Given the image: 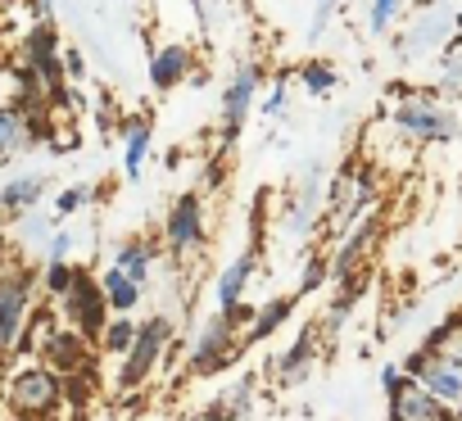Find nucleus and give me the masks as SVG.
<instances>
[{"label": "nucleus", "mask_w": 462, "mask_h": 421, "mask_svg": "<svg viewBox=\"0 0 462 421\" xmlns=\"http://www.w3.org/2000/svg\"><path fill=\"white\" fill-rule=\"evenodd\" d=\"M381 204V181L367 163H340L322 195V232L340 236Z\"/></svg>", "instance_id": "obj_1"}, {"label": "nucleus", "mask_w": 462, "mask_h": 421, "mask_svg": "<svg viewBox=\"0 0 462 421\" xmlns=\"http://www.w3.org/2000/svg\"><path fill=\"white\" fill-rule=\"evenodd\" d=\"M390 127H394V136H403L412 145H448L462 132L457 114L435 91H408V96H399L394 109H390Z\"/></svg>", "instance_id": "obj_2"}, {"label": "nucleus", "mask_w": 462, "mask_h": 421, "mask_svg": "<svg viewBox=\"0 0 462 421\" xmlns=\"http://www.w3.org/2000/svg\"><path fill=\"white\" fill-rule=\"evenodd\" d=\"M37 299H42L37 268H28L23 259H10L0 268V353L19 349V340L37 313Z\"/></svg>", "instance_id": "obj_3"}, {"label": "nucleus", "mask_w": 462, "mask_h": 421, "mask_svg": "<svg viewBox=\"0 0 462 421\" xmlns=\"http://www.w3.org/2000/svg\"><path fill=\"white\" fill-rule=\"evenodd\" d=\"M172 340H177L172 317H168V313H150V317L136 326V340H132V349L123 353V367H118V380H114V385H118L123 394L150 385L154 371L163 367V353H168Z\"/></svg>", "instance_id": "obj_4"}, {"label": "nucleus", "mask_w": 462, "mask_h": 421, "mask_svg": "<svg viewBox=\"0 0 462 421\" xmlns=\"http://www.w3.org/2000/svg\"><path fill=\"white\" fill-rule=\"evenodd\" d=\"M64 376L51 371L46 362H23L10 380H5V412H19V416H37V421H51L60 416L64 407Z\"/></svg>", "instance_id": "obj_5"}, {"label": "nucleus", "mask_w": 462, "mask_h": 421, "mask_svg": "<svg viewBox=\"0 0 462 421\" xmlns=\"http://www.w3.org/2000/svg\"><path fill=\"white\" fill-rule=\"evenodd\" d=\"M163 250L177 263H190L208 250V204L199 190H181L163 214Z\"/></svg>", "instance_id": "obj_6"}, {"label": "nucleus", "mask_w": 462, "mask_h": 421, "mask_svg": "<svg viewBox=\"0 0 462 421\" xmlns=\"http://www.w3.org/2000/svg\"><path fill=\"white\" fill-rule=\"evenodd\" d=\"M263 96V64L259 59H245L236 64V73L226 78V87L217 91V127H222V150H231L241 141L254 105Z\"/></svg>", "instance_id": "obj_7"}, {"label": "nucleus", "mask_w": 462, "mask_h": 421, "mask_svg": "<svg viewBox=\"0 0 462 421\" xmlns=\"http://www.w3.org/2000/svg\"><path fill=\"white\" fill-rule=\"evenodd\" d=\"M241 349H245V340H241V326L231 322L226 313H213L204 326H199V335L186 344V371L190 376H217L222 367H231L241 358Z\"/></svg>", "instance_id": "obj_8"}, {"label": "nucleus", "mask_w": 462, "mask_h": 421, "mask_svg": "<svg viewBox=\"0 0 462 421\" xmlns=\"http://www.w3.org/2000/svg\"><path fill=\"white\" fill-rule=\"evenodd\" d=\"M403 376H412L444 412H448V421H462V367L457 362H448L439 349H412L408 358H403Z\"/></svg>", "instance_id": "obj_9"}, {"label": "nucleus", "mask_w": 462, "mask_h": 421, "mask_svg": "<svg viewBox=\"0 0 462 421\" xmlns=\"http://www.w3.org/2000/svg\"><path fill=\"white\" fill-rule=\"evenodd\" d=\"M55 313H60V322H64V326H73L78 335L100 340V331H105V322H109V304H105L100 277H96L91 268H82V263H78V277H73L69 295H64V299H55Z\"/></svg>", "instance_id": "obj_10"}, {"label": "nucleus", "mask_w": 462, "mask_h": 421, "mask_svg": "<svg viewBox=\"0 0 462 421\" xmlns=\"http://www.w3.org/2000/svg\"><path fill=\"white\" fill-rule=\"evenodd\" d=\"M381 208H372L367 218H358L349 232H340L336 236V245H331V286L336 281H349V277H358L363 268H367V259L376 254V241H381Z\"/></svg>", "instance_id": "obj_11"}, {"label": "nucleus", "mask_w": 462, "mask_h": 421, "mask_svg": "<svg viewBox=\"0 0 462 421\" xmlns=\"http://www.w3.org/2000/svg\"><path fill=\"white\" fill-rule=\"evenodd\" d=\"M318 353H322V331H318V322H304V326L295 331V340H291V344L277 353V362H273L277 385H282V389L304 385V380L313 376V367H318Z\"/></svg>", "instance_id": "obj_12"}, {"label": "nucleus", "mask_w": 462, "mask_h": 421, "mask_svg": "<svg viewBox=\"0 0 462 421\" xmlns=\"http://www.w3.org/2000/svg\"><path fill=\"white\" fill-rule=\"evenodd\" d=\"M42 100H10L0 105V159H14L42 141Z\"/></svg>", "instance_id": "obj_13"}, {"label": "nucleus", "mask_w": 462, "mask_h": 421, "mask_svg": "<svg viewBox=\"0 0 462 421\" xmlns=\"http://www.w3.org/2000/svg\"><path fill=\"white\" fill-rule=\"evenodd\" d=\"M42 362H46L51 371H60L64 380H73V376H91V340L60 322V326L42 340Z\"/></svg>", "instance_id": "obj_14"}, {"label": "nucleus", "mask_w": 462, "mask_h": 421, "mask_svg": "<svg viewBox=\"0 0 462 421\" xmlns=\"http://www.w3.org/2000/svg\"><path fill=\"white\" fill-rule=\"evenodd\" d=\"M259 272H263L259 250L236 254V259H231V263L213 277V308H217V313H231L236 304H245V295H250V286L259 281Z\"/></svg>", "instance_id": "obj_15"}, {"label": "nucleus", "mask_w": 462, "mask_h": 421, "mask_svg": "<svg viewBox=\"0 0 462 421\" xmlns=\"http://www.w3.org/2000/svg\"><path fill=\"white\" fill-rule=\"evenodd\" d=\"M385 421H448V412H444L412 376H403V380L385 394Z\"/></svg>", "instance_id": "obj_16"}, {"label": "nucleus", "mask_w": 462, "mask_h": 421, "mask_svg": "<svg viewBox=\"0 0 462 421\" xmlns=\"http://www.w3.org/2000/svg\"><path fill=\"white\" fill-rule=\"evenodd\" d=\"M190 69H195V55H190V46H181V41H168V46H159V50L145 59V78H150L154 91H177V87L190 78Z\"/></svg>", "instance_id": "obj_17"}, {"label": "nucleus", "mask_w": 462, "mask_h": 421, "mask_svg": "<svg viewBox=\"0 0 462 421\" xmlns=\"http://www.w3.org/2000/svg\"><path fill=\"white\" fill-rule=\"evenodd\" d=\"M109 268H118L123 277H132L136 286H145V290H150L154 268H159V245H154L150 236H123V241L114 245Z\"/></svg>", "instance_id": "obj_18"}, {"label": "nucleus", "mask_w": 462, "mask_h": 421, "mask_svg": "<svg viewBox=\"0 0 462 421\" xmlns=\"http://www.w3.org/2000/svg\"><path fill=\"white\" fill-rule=\"evenodd\" d=\"M37 204H46V177L42 172H19L10 181H0V218H28L37 214Z\"/></svg>", "instance_id": "obj_19"}, {"label": "nucleus", "mask_w": 462, "mask_h": 421, "mask_svg": "<svg viewBox=\"0 0 462 421\" xmlns=\"http://www.w3.org/2000/svg\"><path fill=\"white\" fill-rule=\"evenodd\" d=\"M118 141H123V177H127V181H141L145 159H150V145H154L150 118H127V123L118 127Z\"/></svg>", "instance_id": "obj_20"}, {"label": "nucleus", "mask_w": 462, "mask_h": 421, "mask_svg": "<svg viewBox=\"0 0 462 421\" xmlns=\"http://www.w3.org/2000/svg\"><path fill=\"white\" fill-rule=\"evenodd\" d=\"M295 308H300V295H277V299H268V304H259L254 308V322L245 326V344H268L291 317H295Z\"/></svg>", "instance_id": "obj_21"}, {"label": "nucleus", "mask_w": 462, "mask_h": 421, "mask_svg": "<svg viewBox=\"0 0 462 421\" xmlns=\"http://www.w3.org/2000/svg\"><path fill=\"white\" fill-rule=\"evenodd\" d=\"M100 290H105L109 317H132V313L145 304V286H136V281L123 277L118 268H105V272H100Z\"/></svg>", "instance_id": "obj_22"}, {"label": "nucleus", "mask_w": 462, "mask_h": 421, "mask_svg": "<svg viewBox=\"0 0 462 421\" xmlns=\"http://www.w3.org/2000/svg\"><path fill=\"white\" fill-rule=\"evenodd\" d=\"M295 82H300V91L313 96V100H327V96H336V87H340L331 59H304V64L295 69Z\"/></svg>", "instance_id": "obj_23"}, {"label": "nucleus", "mask_w": 462, "mask_h": 421, "mask_svg": "<svg viewBox=\"0 0 462 421\" xmlns=\"http://www.w3.org/2000/svg\"><path fill=\"white\" fill-rule=\"evenodd\" d=\"M91 199H96V186H87V181H73V186H64V190L51 199V218L64 227L69 218H78V214H82V208H87Z\"/></svg>", "instance_id": "obj_24"}, {"label": "nucleus", "mask_w": 462, "mask_h": 421, "mask_svg": "<svg viewBox=\"0 0 462 421\" xmlns=\"http://www.w3.org/2000/svg\"><path fill=\"white\" fill-rule=\"evenodd\" d=\"M136 317H109L105 322V331H100V353H109V358H123L127 349H132V340H136Z\"/></svg>", "instance_id": "obj_25"}, {"label": "nucleus", "mask_w": 462, "mask_h": 421, "mask_svg": "<svg viewBox=\"0 0 462 421\" xmlns=\"http://www.w3.org/2000/svg\"><path fill=\"white\" fill-rule=\"evenodd\" d=\"M327 286H331V259H327V250H318V254H309V263H304V272H300L295 295H300V299H309V295H318V290H327Z\"/></svg>", "instance_id": "obj_26"}, {"label": "nucleus", "mask_w": 462, "mask_h": 421, "mask_svg": "<svg viewBox=\"0 0 462 421\" xmlns=\"http://www.w3.org/2000/svg\"><path fill=\"white\" fill-rule=\"evenodd\" d=\"M408 10V0H367V32L372 37H385Z\"/></svg>", "instance_id": "obj_27"}, {"label": "nucleus", "mask_w": 462, "mask_h": 421, "mask_svg": "<svg viewBox=\"0 0 462 421\" xmlns=\"http://www.w3.org/2000/svg\"><path fill=\"white\" fill-rule=\"evenodd\" d=\"M73 277H78V263H46V268L37 272V281H42V295H46V299H64V295H69V286H73Z\"/></svg>", "instance_id": "obj_28"}, {"label": "nucleus", "mask_w": 462, "mask_h": 421, "mask_svg": "<svg viewBox=\"0 0 462 421\" xmlns=\"http://www.w3.org/2000/svg\"><path fill=\"white\" fill-rule=\"evenodd\" d=\"M254 394H259V376L254 371H245V376H236V385H231L222 398H226V407L236 412L241 421L250 416V407H254Z\"/></svg>", "instance_id": "obj_29"}, {"label": "nucleus", "mask_w": 462, "mask_h": 421, "mask_svg": "<svg viewBox=\"0 0 462 421\" xmlns=\"http://www.w3.org/2000/svg\"><path fill=\"white\" fill-rule=\"evenodd\" d=\"M55 227H60V223H55L51 214H42V208H37V214H28V218H19V236H23L28 250H46V241H51Z\"/></svg>", "instance_id": "obj_30"}, {"label": "nucleus", "mask_w": 462, "mask_h": 421, "mask_svg": "<svg viewBox=\"0 0 462 421\" xmlns=\"http://www.w3.org/2000/svg\"><path fill=\"white\" fill-rule=\"evenodd\" d=\"M426 349H439L448 362L462 367V322H444L439 331H430L426 335Z\"/></svg>", "instance_id": "obj_31"}, {"label": "nucleus", "mask_w": 462, "mask_h": 421, "mask_svg": "<svg viewBox=\"0 0 462 421\" xmlns=\"http://www.w3.org/2000/svg\"><path fill=\"white\" fill-rule=\"evenodd\" d=\"M73 254H78V232L55 227L51 241H46V250H42V259H46V263H73Z\"/></svg>", "instance_id": "obj_32"}, {"label": "nucleus", "mask_w": 462, "mask_h": 421, "mask_svg": "<svg viewBox=\"0 0 462 421\" xmlns=\"http://www.w3.org/2000/svg\"><path fill=\"white\" fill-rule=\"evenodd\" d=\"M286 100H291V82H286V78H277V82L263 91L259 114H263V118H282V114H286Z\"/></svg>", "instance_id": "obj_33"}, {"label": "nucleus", "mask_w": 462, "mask_h": 421, "mask_svg": "<svg viewBox=\"0 0 462 421\" xmlns=\"http://www.w3.org/2000/svg\"><path fill=\"white\" fill-rule=\"evenodd\" d=\"M439 91H462V55L457 50L439 55Z\"/></svg>", "instance_id": "obj_34"}, {"label": "nucleus", "mask_w": 462, "mask_h": 421, "mask_svg": "<svg viewBox=\"0 0 462 421\" xmlns=\"http://www.w3.org/2000/svg\"><path fill=\"white\" fill-rule=\"evenodd\" d=\"M336 19V0H313V14H309V41H318Z\"/></svg>", "instance_id": "obj_35"}, {"label": "nucleus", "mask_w": 462, "mask_h": 421, "mask_svg": "<svg viewBox=\"0 0 462 421\" xmlns=\"http://www.w3.org/2000/svg\"><path fill=\"white\" fill-rule=\"evenodd\" d=\"M190 421H241V416L226 407V398H213V403H204V407H199Z\"/></svg>", "instance_id": "obj_36"}, {"label": "nucleus", "mask_w": 462, "mask_h": 421, "mask_svg": "<svg viewBox=\"0 0 462 421\" xmlns=\"http://www.w3.org/2000/svg\"><path fill=\"white\" fill-rule=\"evenodd\" d=\"M64 78L69 82H82L87 78V55L78 46H64Z\"/></svg>", "instance_id": "obj_37"}, {"label": "nucleus", "mask_w": 462, "mask_h": 421, "mask_svg": "<svg viewBox=\"0 0 462 421\" xmlns=\"http://www.w3.org/2000/svg\"><path fill=\"white\" fill-rule=\"evenodd\" d=\"M399 380H403V367H399V362H385V367H381V389L390 394Z\"/></svg>", "instance_id": "obj_38"}, {"label": "nucleus", "mask_w": 462, "mask_h": 421, "mask_svg": "<svg viewBox=\"0 0 462 421\" xmlns=\"http://www.w3.org/2000/svg\"><path fill=\"white\" fill-rule=\"evenodd\" d=\"M0 421H37V416H19V412H0Z\"/></svg>", "instance_id": "obj_39"}, {"label": "nucleus", "mask_w": 462, "mask_h": 421, "mask_svg": "<svg viewBox=\"0 0 462 421\" xmlns=\"http://www.w3.org/2000/svg\"><path fill=\"white\" fill-rule=\"evenodd\" d=\"M10 263V254H5V236H0V268H5Z\"/></svg>", "instance_id": "obj_40"}, {"label": "nucleus", "mask_w": 462, "mask_h": 421, "mask_svg": "<svg viewBox=\"0 0 462 421\" xmlns=\"http://www.w3.org/2000/svg\"><path fill=\"white\" fill-rule=\"evenodd\" d=\"M453 32H457V37H462V10H457V14H453Z\"/></svg>", "instance_id": "obj_41"}]
</instances>
